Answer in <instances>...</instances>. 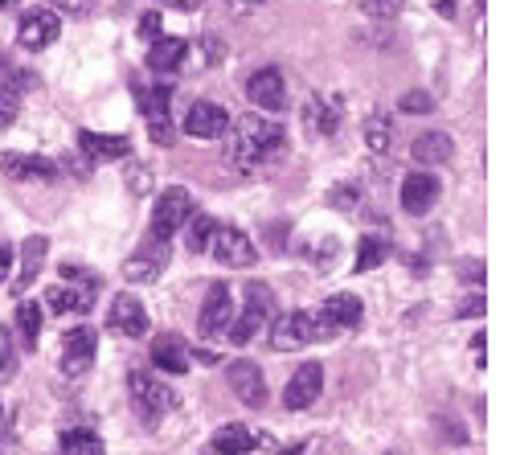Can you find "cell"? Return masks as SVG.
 <instances>
[{
    "label": "cell",
    "mask_w": 512,
    "mask_h": 455,
    "mask_svg": "<svg viewBox=\"0 0 512 455\" xmlns=\"http://www.w3.org/2000/svg\"><path fill=\"white\" fill-rule=\"evenodd\" d=\"M279 144H283V128L267 115H238L226 128V156L238 169L267 160L271 152H279Z\"/></svg>",
    "instance_id": "6da1fadb"
},
{
    "label": "cell",
    "mask_w": 512,
    "mask_h": 455,
    "mask_svg": "<svg viewBox=\"0 0 512 455\" xmlns=\"http://www.w3.org/2000/svg\"><path fill=\"white\" fill-rule=\"evenodd\" d=\"M127 398H132V410L140 415L144 427H156L164 415L177 410L173 386L160 382L156 374H148V369H132V374H127Z\"/></svg>",
    "instance_id": "7a4b0ae2"
},
{
    "label": "cell",
    "mask_w": 512,
    "mask_h": 455,
    "mask_svg": "<svg viewBox=\"0 0 512 455\" xmlns=\"http://www.w3.org/2000/svg\"><path fill=\"white\" fill-rule=\"evenodd\" d=\"M275 316H279V312H275L271 287H267V283H250V287H246V300H242V312H238V316L230 320V328H226L230 345H238V349L250 345Z\"/></svg>",
    "instance_id": "3957f363"
},
{
    "label": "cell",
    "mask_w": 512,
    "mask_h": 455,
    "mask_svg": "<svg viewBox=\"0 0 512 455\" xmlns=\"http://www.w3.org/2000/svg\"><path fill=\"white\" fill-rule=\"evenodd\" d=\"M267 328H271L267 341H271L275 353H295V349H308L316 341H328V333H324V324L316 320V312H283Z\"/></svg>",
    "instance_id": "277c9868"
},
{
    "label": "cell",
    "mask_w": 512,
    "mask_h": 455,
    "mask_svg": "<svg viewBox=\"0 0 512 455\" xmlns=\"http://www.w3.org/2000/svg\"><path fill=\"white\" fill-rule=\"evenodd\" d=\"M189 214H193V193H189V189H181V185L164 189V193L156 197V210H152V222H148V238L168 242L177 230H185Z\"/></svg>",
    "instance_id": "5b68a950"
},
{
    "label": "cell",
    "mask_w": 512,
    "mask_h": 455,
    "mask_svg": "<svg viewBox=\"0 0 512 455\" xmlns=\"http://www.w3.org/2000/svg\"><path fill=\"white\" fill-rule=\"evenodd\" d=\"M95 353H99L95 328H87V324L66 328V337H62V374L66 378H82L95 365Z\"/></svg>",
    "instance_id": "8992f818"
},
{
    "label": "cell",
    "mask_w": 512,
    "mask_h": 455,
    "mask_svg": "<svg viewBox=\"0 0 512 455\" xmlns=\"http://www.w3.org/2000/svg\"><path fill=\"white\" fill-rule=\"evenodd\" d=\"M209 251H213V259L226 263V267H254V263H259V251H254V242H250L238 226H222V222H218V230H213Z\"/></svg>",
    "instance_id": "52a82bcc"
},
{
    "label": "cell",
    "mask_w": 512,
    "mask_h": 455,
    "mask_svg": "<svg viewBox=\"0 0 512 455\" xmlns=\"http://www.w3.org/2000/svg\"><path fill=\"white\" fill-rule=\"evenodd\" d=\"M164 267H168V242L148 238L144 246H136V251L127 255L123 279H127V283H156V279L164 275Z\"/></svg>",
    "instance_id": "ba28073f"
},
{
    "label": "cell",
    "mask_w": 512,
    "mask_h": 455,
    "mask_svg": "<svg viewBox=\"0 0 512 455\" xmlns=\"http://www.w3.org/2000/svg\"><path fill=\"white\" fill-rule=\"evenodd\" d=\"M324 390V365L320 361H304L291 374V382L283 386V406L287 410H308Z\"/></svg>",
    "instance_id": "9c48e42d"
},
{
    "label": "cell",
    "mask_w": 512,
    "mask_h": 455,
    "mask_svg": "<svg viewBox=\"0 0 512 455\" xmlns=\"http://www.w3.org/2000/svg\"><path fill=\"white\" fill-rule=\"evenodd\" d=\"M58 33H62V21H58L54 9H29V13L21 17L17 41H21V50H33V54H37V50L54 46Z\"/></svg>",
    "instance_id": "30bf717a"
},
{
    "label": "cell",
    "mask_w": 512,
    "mask_h": 455,
    "mask_svg": "<svg viewBox=\"0 0 512 455\" xmlns=\"http://www.w3.org/2000/svg\"><path fill=\"white\" fill-rule=\"evenodd\" d=\"M230 320H234V296H230V287H226V283H213L209 296H205V304H201L197 328H201L205 337H226Z\"/></svg>",
    "instance_id": "8fae6325"
},
{
    "label": "cell",
    "mask_w": 512,
    "mask_h": 455,
    "mask_svg": "<svg viewBox=\"0 0 512 455\" xmlns=\"http://www.w3.org/2000/svg\"><path fill=\"white\" fill-rule=\"evenodd\" d=\"M226 128H230V115L209 99H197L185 115V136H193V140H222Z\"/></svg>",
    "instance_id": "7c38bea8"
},
{
    "label": "cell",
    "mask_w": 512,
    "mask_h": 455,
    "mask_svg": "<svg viewBox=\"0 0 512 455\" xmlns=\"http://www.w3.org/2000/svg\"><path fill=\"white\" fill-rule=\"evenodd\" d=\"M107 328L127 341H140L148 333V312L136 296H115L111 300V312H107Z\"/></svg>",
    "instance_id": "4fadbf2b"
},
{
    "label": "cell",
    "mask_w": 512,
    "mask_h": 455,
    "mask_svg": "<svg viewBox=\"0 0 512 455\" xmlns=\"http://www.w3.org/2000/svg\"><path fill=\"white\" fill-rule=\"evenodd\" d=\"M226 382H230V390H234L246 406H254V410L267 406V382H263V369L254 365V361H230Z\"/></svg>",
    "instance_id": "5bb4252c"
},
{
    "label": "cell",
    "mask_w": 512,
    "mask_h": 455,
    "mask_svg": "<svg viewBox=\"0 0 512 455\" xmlns=\"http://www.w3.org/2000/svg\"><path fill=\"white\" fill-rule=\"evenodd\" d=\"M361 316H365V308H361V300H357L353 292L328 296V300H324V308L316 312V320L324 324V333H328V337L345 333V328H357V324H361Z\"/></svg>",
    "instance_id": "9a60e30c"
},
{
    "label": "cell",
    "mask_w": 512,
    "mask_h": 455,
    "mask_svg": "<svg viewBox=\"0 0 512 455\" xmlns=\"http://www.w3.org/2000/svg\"><path fill=\"white\" fill-rule=\"evenodd\" d=\"M439 177L435 173H410L402 181V210L410 218H422V214H431L435 205H439Z\"/></svg>",
    "instance_id": "2e32d148"
},
{
    "label": "cell",
    "mask_w": 512,
    "mask_h": 455,
    "mask_svg": "<svg viewBox=\"0 0 512 455\" xmlns=\"http://www.w3.org/2000/svg\"><path fill=\"white\" fill-rule=\"evenodd\" d=\"M246 95L254 99V107H263V111H283L287 107V82L275 66H263V70L250 74Z\"/></svg>",
    "instance_id": "e0dca14e"
},
{
    "label": "cell",
    "mask_w": 512,
    "mask_h": 455,
    "mask_svg": "<svg viewBox=\"0 0 512 455\" xmlns=\"http://www.w3.org/2000/svg\"><path fill=\"white\" fill-rule=\"evenodd\" d=\"M0 173L13 177V181H54L58 160L29 156V152H0Z\"/></svg>",
    "instance_id": "ac0fdd59"
},
{
    "label": "cell",
    "mask_w": 512,
    "mask_h": 455,
    "mask_svg": "<svg viewBox=\"0 0 512 455\" xmlns=\"http://www.w3.org/2000/svg\"><path fill=\"white\" fill-rule=\"evenodd\" d=\"M148 361L160 369V374H189V365H193V353H189V345L177 337V333H160L156 341H152V349H148Z\"/></svg>",
    "instance_id": "d6986e66"
},
{
    "label": "cell",
    "mask_w": 512,
    "mask_h": 455,
    "mask_svg": "<svg viewBox=\"0 0 512 455\" xmlns=\"http://www.w3.org/2000/svg\"><path fill=\"white\" fill-rule=\"evenodd\" d=\"M95 296H99V279H78V287H50L46 292V304L50 312H78L87 316L95 308Z\"/></svg>",
    "instance_id": "ffe728a7"
},
{
    "label": "cell",
    "mask_w": 512,
    "mask_h": 455,
    "mask_svg": "<svg viewBox=\"0 0 512 455\" xmlns=\"http://www.w3.org/2000/svg\"><path fill=\"white\" fill-rule=\"evenodd\" d=\"M136 103H140V111L152 123V140L156 144H173V123H168V103H173V91H168V87H152V91H140Z\"/></svg>",
    "instance_id": "44dd1931"
},
{
    "label": "cell",
    "mask_w": 512,
    "mask_h": 455,
    "mask_svg": "<svg viewBox=\"0 0 512 455\" xmlns=\"http://www.w3.org/2000/svg\"><path fill=\"white\" fill-rule=\"evenodd\" d=\"M41 267H46V238L33 234V238L21 242V275L13 279V296L29 292V287L37 283V275H41Z\"/></svg>",
    "instance_id": "7402d4cb"
},
{
    "label": "cell",
    "mask_w": 512,
    "mask_h": 455,
    "mask_svg": "<svg viewBox=\"0 0 512 455\" xmlns=\"http://www.w3.org/2000/svg\"><path fill=\"white\" fill-rule=\"evenodd\" d=\"M340 111H345L340 95H312V99L304 103V123H308L312 132H320V136H332Z\"/></svg>",
    "instance_id": "603a6c76"
},
{
    "label": "cell",
    "mask_w": 512,
    "mask_h": 455,
    "mask_svg": "<svg viewBox=\"0 0 512 455\" xmlns=\"http://www.w3.org/2000/svg\"><path fill=\"white\" fill-rule=\"evenodd\" d=\"M78 148L87 152V160H123V156H132V140H127V136L78 132Z\"/></svg>",
    "instance_id": "cb8c5ba5"
},
{
    "label": "cell",
    "mask_w": 512,
    "mask_h": 455,
    "mask_svg": "<svg viewBox=\"0 0 512 455\" xmlns=\"http://www.w3.org/2000/svg\"><path fill=\"white\" fill-rule=\"evenodd\" d=\"M254 443H259V439L250 435V427L226 423V427H218V435L209 439L205 455H246V451H254Z\"/></svg>",
    "instance_id": "d4e9b609"
},
{
    "label": "cell",
    "mask_w": 512,
    "mask_h": 455,
    "mask_svg": "<svg viewBox=\"0 0 512 455\" xmlns=\"http://www.w3.org/2000/svg\"><path fill=\"white\" fill-rule=\"evenodd\" d=\"M410 156H414V164H447L455 156V144L447 132H422L410 144Z\"/></svg>",
    "instance_id": "484cf974"
},
{
    "label": "cell",
    "mask_w": 512,
    "mask_h": 455,
    "mask_svg": "<svg viewBox=\"0 0 512 455\" xmlns=\"http://www.w3.org/2000/svg\"><path fill=\"white\" fill-rule=\"evenodd\" d=\"M185 54H189V46L181 37H160V41H152V46H148V66L168 74V70H177L185 62Z\"/></svg>",
    "instance_id": "4316f807"
},
{
    "label": "cell",
    "mask_w": 512,
    "mask_h": 455,
    "mask_svg": "<svg viewBox=\"0 0 512 455\" xmlns=\"http://www.w3.org/2000/svg\"><path fill=\"white\" fill-rule=\"evenodd\" d=\"M58 455H107V447H103V439H99L95 431L70 427V431H62V439H58Z\"/></svg>",
    "instance_id": "83f0119b"
},
{
    "label": "cell",
    "mask_w": 512,
    "mask_h": 455,
    "mask_svg": "<svg viewBox=\"0 0 512 455\" xmlns=\"http://www.w3.org/2000/svg\"><path fill=\"white\" fill-rule=\"evenodd\" d=\"M386 255H390V242L381 238V234H365L361 246H357V263H353V271L365 275V271H373V267L386 263Z\"/></svg>",
    "instance_id": "f1b7e54d"
},
{
    "label": "cell",
    "mask_w": 512,
    "mask_h": 455,
    "mask_svg": "<svg viewBox=\"0 0 512 455\" xmlns=\"http://www.w3.org/2000/svg\"><path fill=\"white\" fill-rule=\"evenodd\" d=\"M213 230H218V218H209V214H189V222H185V242H189V251H209Z\"/></svg>",
    "instance_id": "f546056e"
},
{
    "label": "cell",
    "mask_w": 512,
    "mask_h": 455,
    "mask_svg": "<svg viewBox=\"0 0 512 455\" xmlns=\"http://www.w3.org/2000/svg\"><path fill=\"white\" fill-rule=\"evenodd\" d=\"M17 328H21L25 345H29V349H37V341H41V304L25 300V304L17 308Z\"/></svg>",
    "instance_id": "4dcf8cb0"
},
{
    "label": "cell",
    "mask_w": 512,
    "mask_h": 455,
    "mask_svg": "<svg viewBox=\"0 0 512 455\" xmlns=\"http://www.w3.org/2000/svg\"><path fill=\"white\" fill-rule=\"evenodd\" d=\"M390 140H394V123H390L386 115H369V119H365V144H369L373 152H386Z\"/></svg>",
    "instance_id": "1f68e13d"
},
{
    "label": "cell",
    "mask_w": 512,
    "mask_h": 455,
    "mask_svg": "<svg viewBox=\"0 0 512 455\" xmlns=\"http://www.w3.org/2000/svg\"><path fill=\"white\" fill-rule=\"evenodd\" d=\"M17 115H21V91L9 87V82H0V132L13 128Z\"/></svg>",
    "instance_id": "d6a6232c"
},
{
    "label": "cell",
    "mask_w": 512,
    "mask_h": 455,
    "mask_svg": "<svg viewBox=\"0 0 512 455\" xmlns=\"http://www.w3.org/2000/svg\"><path fill=\"white\" fill-rule=\"evenodd\" d=\"M398 107L410 111V115H426V111H435V99L426 95V91H406V95L398 99Z\"/></svg>",
    "instance_id": "836d02e7"
},
{
    "label": "cell",
    "mask_w": 512,
    "mask_h": 455,
    "mask_svg": "<svg viewBox=\"0 0 512 455\" xmlns=\"http://www.w3.org/2000/svg\"><path fill=\"white\" fill-rule=\"evenodd\" d=\"M127 189H132L136 197H144V193L152 189V173L140 169V164H127Z\"/></svg>",
    "instance_id": "e575fe53"
},
{
    "label": "cell",
    "mask_w": 512,
    "mask_h": 455,
    "mask_svg": "<svg viewBox=\"0 0 512 455\" xmlns=\"http://www.w3.org/2000/svg\"><path fill=\"white\" fill-rule=\"evenodd\" d=\"M328 201L336 205V210H353V205H357V185H336L328 193Z\"/></svg>",
    "instance_id": "d590c367"
},
{
    "label": "cell",
    "mask_w": 512,
    "mask_h": 455,
    "mask_svg": "<svg viewBox=\"0 0 512 455\" xmlns=\"http://www.w3.org/2000/svg\"><path fill=\"white\" fill-rule=\"evenodd\" d=\"M95 9V0H54V13H70V17H87Z\"/></svg>",
    "instance_id": "8d00e7d4"
},
{
    "label": "cell",
    "mask_w": 512,
    "mask_h": 455,
    "mask_svg": "<svg viewBox=\"0 0 512 455\" xmlns=\"http://www.w3.org/2000/svg\"><path fill=\"white\" fill-rule=\"evenodd\" d=\"M140 37L148 41V46H152V41H160V13H156V9L140 17Z\"/></svg>",
    "instance_id": "74e56055"
},
{
    "label": "cell",
    "mask_w": 512,
    "mask_h": 455,
    "mask_svg": "<svg viewBox=\"0 0 512 455\" xmlns=\"http://www.w3.org/2000/svg\"><path fill=\"white\" fill-rule=\"evenodd\" d=\"M9 361H13V337H9V328H0V374L9 369Z\"/></svg>",
    "instance_id": "f35d334b"
},
{
    "label": "cell",
    "mask_w": 512,
    "mask_h": 455,
    "mask_svg": "<svg viewBox=\"0 0 512 455\" xmlns=\"http://www.w3.org/2000/svg\"><path fill=\"white\" fill-rule=\"evenodd\" d=\"M316 259H320V263H316L320 271L332 267V259H336V238H324V246H320V255H316Z\"/></svg>",
    "instance_id": "ab89813d"
},
{
    "label": "cell",
    "mask_w": 512,
    "mask_h": 455,
    "mask_svg": "<svg viewBox=\"0 0 512 455\" xmlns=\"http://www.w3.org/2000/svg\"><path fill=\"white\" fill-rule=\"evenodd\" d=\"M9 271H13V246H9V242H0V283L9 279Z\"/></svg>",
    "instance_id": "60d3db41"
},
{
    "label": "cell",
    "mask_w": 512,
    "mask_h": 455,
    "mask_svg": "<svg viewBox=\"0 0 512 455\" xmlns=\"http://www.w3.org/2000/svg\"><path fill=\"white\" fill-rule=\"evenodd\" d=\"M472 312H476V316H480V312H484V296H480V292H476V296H472V300H463V304H459V312H455V316H472Z\"/></svg>",
    "instance_id": "b9f144b4"
},
{
    "label": "cell",
    "mask_w": 512,
    "mask_h": 455,
    "mask_svg": "<svg viewBox=\"0 0 512 455\" xmlns=\"http://www.w3.org/2000/svg\"><path fill=\"white\" fill-rule=\"evenodd\" d=\"M267 242H271V246H283V242H287V222L271 226V230H267Z\"/></svg>",
    "instance_id": "7bdbcfd3"
},
{
    "label": "cell",
    "mask_w": 512,
    "mask_h": 455,
    "mask_svg": "<svg viewBox=\"0 0 512 455\" xmlns=\"http://www.w3.org/2000/svg\"><path fill=\"white\" fill-rule=\"evenodd\" d=\"M168 9H181V13H197L201 9V0H164Z\"/></svg>",
    "instance_id": "ee69618b"
},
{
    "label": "cell",
    "mask_w": 512,
    "mask_h": 455,
    "mask_svg": "<svg viewBox=\"0 0 512 455\" xmlns=\"http://www.w3.org/2000/svg\"><path fill=\"white\" fill-rule=\"evenodd\" d=\"M9 439H13V427L5 419V410H0V447H9Z\"/></svg>",
    "instance_id": "f6af8a7d"
},
{
    "label": "cell",
    "mask_w": 512,
    "mask_h": 455,
    "mask_svg": "<svg viewBox=\"0 0 512 455\" xmlns=\"http://www.w3.org/2000/svg\"><path fill=\"white\" fill-rule=\"evenodd\" d=\"M476 365H480V369H484V333H480V337H476Z\"/></svg>",
    "instance_id": "bcb514c9"
},
{
    "label": "cell",
    "mask_w": 512,
    "mask_h": 455,
    "mask_svg": "<svg viewBox=\"0 0 512 455\" xmlns=\"http://www.w3.org/2000/svg\"><path fill=\"white\" fill-rule=\"evenodd\" d=\"M279 455H308V447H304V443H295V447H287V451H279Z\"/></svg>",
    "instance_id": "7dc6e473"
},
{
    "label": "cell",
    "mask_w": 512,
    "mask_h": 455,
    "mask_svg": "<svg viewBox=\"0 0 512 455\" xmlns=\"http://www.w3.org/2000/svg\"><path fill=\"white\" fill-rule=\"evenodd\" d=\"M238 5H263V0H238Z\"/></svg>",
    "instance_id": "c3c4849f"
},
{
    "label": "cell",
    "mask_w": 512,
    "mask_h": 455,
    "mask_svg": "<svg viewBox=\"0 0 512 455\" xmlns=\"http://www.w3.org/2000/svg\"><path fill=\"white\" fill-rule=\"evenodd\" d=\"M9 5H17V0H0V9H9Z\"/></svg>",
    "instance_id": "681fc988"
},
{
    "label": "cell",
    "mask_w": 512,
    "mask_h": 455,
    "mask_svg": "<svg viewBox=\"0 0 512 455\" xmlns=\"http://www.w3.org/2000/svg\"><path fill=\"white\" fill-rule=\"evenodd\" d=\"M369 5H373V0H369Z\"/></svg>",
    "instance_id": "f907efd6"
}]
</instances>
